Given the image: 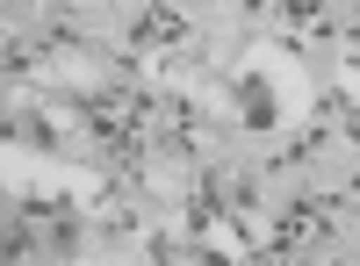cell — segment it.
<instances>
[{"mask_svg":"<svg viewBox=\"0 0 360 266\" xmlns=\"http://www.w3.org/2000/svg\"><path fill=\"white\" fill-rule=\"evenodd\" d=\"M281 8H288V22H303V29L324 22V0H281Z\"/></svg>","mask_w":360,"mask_h":266,"instance_id":"2","label":"cell"},{"mask_svg":"<svg viewBox=\"0 0 360 266\" xmlns=\"http://www.w3.org/2000/svg\"><path fill=\"white\" fill-rule=\"evenodd\" d=\"M324 230H332V201H295L274 252H310V245H324Z\"/></svg>","mask_w":360,"mask_h":266,"instance_id":"1","label":"cell"}]
</instances>
